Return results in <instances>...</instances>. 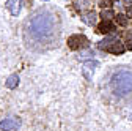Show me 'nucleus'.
Instances as JSON below:
<instances>
[{
    "instance_id": "f257e3e1",
    "label": "nucleus",
    "mask_w": 132,
    "mask_h": 131,
    "mask_svg": "<svg viewBox=\"0 0 132 131\" xmlns=\"http://www.w3.org/2000/svg\"><path fill=\"white\" fill-rule=\"evenodd\" d=\"M30 33L36 40H46L54 35L55 30V19L49 11H39L36 13L28 22Z\"/></svg>"
},
{
    "instance_id": "f03ea898",
    "label": "nucleus",
    "mask_w": 132,
    "mask_h": 131,
    "mask_svg": "<svg viewBox=\"0 0 132 131\" xmlns=\"http://www.w3.org/2000/svg\"><path fill=\"white\" fill-rule=\"evenodd\" d=\"M112 90L117 95H126L132 92V73L130 71H117L110 79Z\"/></svg>"
},
{
    "instance_id": "7ed1b4c3",
    "label": "nucleus",
    "mask_w": 132,
    "mask_h": 131,
    "mask_svg": "<svg viewBox=\"0 0 132 131\" xmlns=\"http://www.w3.org/2000/svg\"><path fill=\"white\" fill-rule=\"evenodd\" d=\"M88 46H90V40L85 35L74 33L68 38V47L72 51H82V49H87Z\"/></svg>"
},
{
    "instance_id": "20e7f679",
    "label": "nucleus",
    "mask_w": 132,
    "mask_h": 131,
    "mask_svg": "<svg viewBox=\"0 0 132 131\" xmlns=\"http://www.w3.org/2000/svg\"><path fill=\"white\" fill-rule=\"evenodd\" d=\"M22 125V120L19 117H8L0 122V131H16Z\"/></svg>"
},
{
    "instance_id": "39448f33",
    "label": "nucleus",
    "mask_w": 132,
    "mask_h": 131,
    "mask_svg": "<svg viewBox=\"0 0 132 131\" xmlns=\"http://www.w3.org/2000/svg\"><path fill=\"white\" fill-rule=\"evenodd\" d=\"M99 67V62L97 60H88V62H85L84 63V68H82V73H84V76L90 81L91 77H93V74H94V71H96V68Z\"/></svg>"
},
{
    "instance_id": "423d86ee",
    "label": "nucleus",
    "mask_w": 132,
    "mask_h": 131,
    "mask_svg": "<svg viewBox=\"0 0 132 131\" xmlns=\"http://www.w3.org/2000/svg\"><path fill=\"white\" fill-rule=\"evenodd\" d=\"M6 8L11 13V16H18L21 13V5H22V0H6Z\"/></svg>"
},
{
    "instance_id": "0eeeda50",
    "label": "nucleus",
    "mask_w": 132,
    "mask_h": 131,
    "mask_svg": "<svg viewBox=\"0 0 132 131\" xmlns=\"http://www.w3.org/2000/svg\"><path fill=\"white\" fill-rule=\"evenodd\" d=\"M80 19H82V22L87 24V25H94L97 16H96V13L93 10H90V11H84V13H82L80 14Z\"/></svg>"
},
{
    "instance_id": "6e6552de",
    "label": "nucleus",
    "mask_w": 132,
    "mask_h": 131,
    "mask_svg": "<svg viewBox=\"0 0 132 131\" xmlns=\"http://www.w3.org/2000/svg\"><path fill=\"white\" fill-rule=\"evenodd\" d=\"M124 51H126V44L121 43L120 40H118V41H115V43L107 49V52H110V54H113V55H121Z\"/></svg>"
},
{
    "instance_id": "1a4fd4ad",
    "label": "nucleus",
    "mask_w": 132,
    "mask_h": 131,
    "mask_svg": "<svg viewBox=\"0 0 132 131\" xmlns=\"http://www.w3.org/2000/svg\"><path fill=\"white\" fill-rule=\"evenodd\" d=\"M97 32L99 33H104V35H109L112 32H115V24L112 21H102L97 25Z\"/></svg>"
},
{
    "instance_id": "9d476101",
    "label": "nucleus",
    "mask_w": 132,
    "mask_h": 131,
    "mask_svg": "<svg viewBox=\"0 0 132 131\" xmlns=\"http://www.w3.org/2000/svg\"><path fill=\"white\" fill-rule=\"evenodd\" d=\"M115 41H118V37H117V35H109V37H105L102 41H99V49L107 51V49H109Z\"/></svg>"
},
{
    "instance_id": "9b49d317",
    "label": "nucleus",
    "mask_w": 132,
    "mask_h": 131,
    "mask_svg": "<svg viewBox=\"0 0 132 131\" xmlns=\"http://www.w3.org/2000/svg\"><path fill=\"white\" fill-rule=\"evenodd\" d=\"M5 85H6V89H10V90L16 89V87L19 85V76H18V74H11V76H8Z\"/></svg>"
},
{
    "instance_id": "f8f14e48",
    "label": "nucleus",
    "mask_w": 132,
    "mask_h": 131,
    "mask_svg": "<svg viewBox=\"0 0 132 131\" xmlns=\"http://www.w3.org/2000/svg\"><path fill=\"white\" fill-rule=\"evenodd\" d=\"M101 18H102V21H110L112 18H115V13H113V10H102Z\"/></svg>"
},
{
    "instance_id": "ddd939ff",
    "label": "nucleus",
    "mask_w": 132,
    "mask_h": 131,
    "mask_svg": "<svg viewBox=\"0 0 132 131\" xmlns=\"http://www.w3.org/2000/svg\"><path fill=\"white\" fill-rule=\"evenodd\" d=\"M115 18H117V24L118 25H121V27H127V18L124 14H118V16H115Z\"/></svg>"
},
{
    "instance_id": "4468645a",
    "label": "nucleus",
    "mask_w": 132,
    "mask_h": 131,
    "mask_svg": "<svg viewBox=\"0 0 132 131\" xmlns=\"http://www.w3.org/2000/svg\"><path fill=\"white\" fill-rule=\"evenodd\" d=\"M126 49L132 51V33H126Z\"/></svg>"
},
{
    "instance_id": "2eb2a0df",
    "label": "nucleus",
    "mask_w": 132,
    "mask_h": 131,
    "mask_svg": "<svg viewBox=\"0 0 132 131\" xmlns=\"http://www.w3.org/2000/svg\"><path fill=\"white\" fill-rule=\"evenodd\" d=\"M93 52L91 51H88V52H82L80 55H79V60H85V59H93Z\"/></svg>"
},
{
    "instance_id": "dca6fc26",
    "label": "nucleus",
    "mask_w": 132,
    "mask_h": 131,
    "mask_svg": "<svg viewBox=\"0 0 132 131\" xmlns=\"http://www.w3.org/2000/svg\"><path fill=\"white\" fill-rule=\"evenodd\" d=\"M90 3V0H76V6L77 8H82V6H87Z\"/></svg>"
},
{
    "instance_id": "f3484780",
    "label": "nucleus",
    "mask_w": 132,
    "mask_h": 131,
    "mask_svg": "<svg viewBox=\"0 0 132 131\" xmlns=\"http://www.w3.org/2000/svg\"><path fill=\"white\" fill-rule=\"evenodd\" d=\"M127 13H129V16H130V18H132V5L127 8Z\"/></svg>"
},
{
    "instance_id": "a211bd4d",
    "label": "nucleus",
    "mask_w": 132,
    "mask_h": 131,
    "mask_svg": "<svg viewBox=\"0 0 132 131\" xmlns=\"http://www.w3.org/2000/svg\"><path fill=\"white\" fill-rule=\"evenodd\" d=\"M124 3H127V5H132V0H124Z\"/></svg>"
},
{
    "instance_id": "6ab92c4d",
    "label": "nucleus",
    "mask_w": 132,
    "mask_h": 131,
    "mask_svg": "<svg viewBox=\"0 0 132 131\" xmlns=\"http://www.w3.org/2000/svg\"><path fill=\"white\" fill-rule=\"evenodd\" d=\"M43 2H49V0H43Z\"/></svg>"
}]
</instances>
